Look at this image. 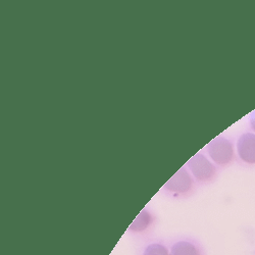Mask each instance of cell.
Segmentation results:
<instances>
[{"label":"cell","mask_w":255,"mask_h":255,"mask_svg":"<svg viewBox=\"0 0 255 255\" xmlns=\"http://www.w3.org/2000/svg\"><path fill=\"white\" fill-rule=\"evenodd\" d=\"M207 151L210 158L220 165H226L234 158V148L232 143L222 136L217 137L208 144Z\"/></svg>","instance_id":"obj_1"},{"label":"cell","mask_w":255,"mask_h":255,"mask_svg":"<svg viewBox=\"0 0 255 255\" xmlns=\"http://www.w3.org/2000/svg\"><path fill=\"white\" fill-rule=\"evenodd\" d=\"M187 166L198 181H208L216 175L215 164H212L206 156L201 153H197L191 158L187 162Z\"/></svg>","instance_id":"obj_2"},{"label":"cell","mask_w":255,"mask_h":255,"mask_svg":"<svg viewBox=\"0 0 255 255\" xmlns=\"http://www.w3.org/2000/svg\"><path fill=\"white\" fill-rule=\"evenodd\" d=\"M154 223L155 217L149 210L143 209L128 228V233H131L137 238H146L150 235Z\"/></svg>","instance_id":"obj_3"},{"label":"cell","mask_w":255,"mask_h":255,"mask_svg":"<svg viewBox=\"0 0 255 255\" xmlns=\"http://www.w3.org/2000/svg\"><path fill=\"white\" fill-rule=\"evenodd\" d=\"M171 255H206L203 245L193 238H180L175 240L169 247Z\"/></svg>","instance_id":"obj_4"},{"label":"cell","mask_w":255,"mask_h":255,"mask_svg":"<svg viewBox=\"0 0 255 255\" xmlns=\"http://www.w3.org/2000/svg\"><path fill=\"white\" fill-rule=\"evenodd\" d=\"M193 180L191 179L190 175L184 167L169 179L166 184L164 185V188L168 191V192L176 193V194H185L188 193L189 191L192 189Z\"/></svg>","instance_id":"obj_5"},{"label":"cell","mask_w":255,"mask_h":255,"mask_svg":"<svg viewBox=\"0 0 255 255\" xmlns=\"http://www.w3.org/2000/svg\"><path fill=\"white\" fill-rule=\"evenodd\" d=\"M237 151L240 158L249 164L255 163V134L245 133L237 142Z\"/></svg>","instance_id":"obj_6"},{"label":"cell","mask_w":255,"mask_h":255,"mask_svg":"<svg viewBox=\"0 0 255 255\" xmlns=\"http://www.w3.org/2000/svg\"><path fill=\"white\" fill-rule=\"evenodd\" d=\"M138 255H171L169 247L161 240H149L140 249Z\"/></svg>","instance_id":"obj_7"},{"label":"cell","mask_w":255,"mask_h":255,"mask_svg":"<svg viewBox=\"0 0 255 255\" xmlns=\"http://www.w3.org/2000/svg\"><path fill=\"white\" fill-rule=\"evenodd\" d=\"M250 126H251L252 129L255 131V112L250 117Z\"/></svg>","instance_id":"obj_8"}]
</instances>
